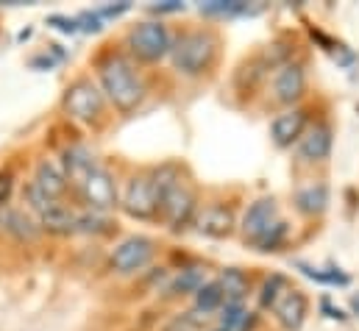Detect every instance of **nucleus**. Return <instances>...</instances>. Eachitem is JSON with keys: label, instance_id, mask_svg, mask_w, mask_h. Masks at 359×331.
<instances>
[{"label": "nucleus", "instance_id": "obj_26", "mask_svg": "<svg viewBox=\"0 0 359 331\" xmlns=\"http://www.w3.org/2000/svg\"><path fill=\"white\" fill-rule=\"evenodd\" d=\"M206 318L209 315H201L198 309H189V312H184V315H176L165 331H201L203 329V323H206Z\"/></svg>", "mask_w": 359, "mask_h": 331}, {"label": "nucleus", "instance_id": "obj_10", "mask_svg": "<svg viewBox=\"0 0 359 331\" xmlns=\"http://www.w3.org/2000/svg\"><path fill=\"white\" fill-rule=\"evenodd\" d=\"M276 223H278V220H276V201H273V198H262V201H257V203L245 212V217H243V231H245L248 240L257 243V240H262V237L268 234Z\"/></svg>", "mask_w": 359, "mask_h": 331}, {"label": "nucleus", "instance_id": "obj_15", "mask_svg": "<svg viewBox=\"0 0 359 331\" xmlns=\"http://www.w3.org/2000/svg\"><path fill=\"white\" fill-rule=\"evenodd\" d=\"M62 167H65V173H67V181H73L76 187H81L84 178L97 167V162H95L90 148H84V145H70V148L62 154Z\"/></svg>", "mask_w": 359, "mask_h": 331}, {"label": "nucleus", "instance_id": "obj_31", "mask_svg": "<svg viewBox=\"0 0 359 331\" xmlns=\"http://www.w3.org/2000/svg\"><path fill=\"white\" fill-rule=\"evenodd\" d=\"M11 189H14V175H11V173H3V170H0V209H3V206H8Z\"/></svg>", "mask_w": 359, "mask_h": 331}, {"label": "nucleus", "instance_id": "obj_9", "mask_svg": "<svg viewBox=\"0 0 359 331\" xmlns=\"http://www.w3.org/2000/svg\"><path fill=\"white\" fill-rule=\"evenodd\" d=\"M39 192H45L48 198L59 201L67 189V173L62 162H53V159H39L36 162V170H34V181H31Z\"/></svg>", "mask_w": 359, "mask_h": 331}, {"label": "nucleus", "instance_id": "obj_6", "mask_svg": "<svg viewBox=\"0 0 359 331\" xmlns=\"http://www.w3.org/2000/svg\"><path fill=\"white\" fill-rule=\"evenodd\" d=\"M65 109L73 120L92 123L100 117L103 112V92L90 81V79H79L67 86L65 92Z\"/></svg>", "mask_w": 359, "mask_h": 331}, {"label": "nucleus", "instance_id": "obj_23", "mask_svg": "<svg viewBox=\"0 0 359 331\" xmlns=\"http://www.w3.org/2000/svg\"><path fill=\"white\" fill-rule=\"evenodd\" d=\"M287 292V281H284V276H270L268 281L262 284V292H259V306H265V309H273L276 304H278V298Z\"/></svg>", "mask_w": 359, "mask_h": 331}, {"label": "nucleus", "instance_id": "obj_8", "mask_svg": "<svg viewBox=\"0 0 359 331\" xmlns=\"http://www.w3.org/2000/svg\"><path fill=\"white\" fill-rule=\"evenodd\" d=\"M87 206L92 212H109L114 203H117V187H114V178L109 175V170L103 167H95L90 175L84 178V184L79 187Z\"/></svg>", "mask_w": 359, "mask_h": 331}, {"label": "nucleus", "instance_id": "obj_25", "mask_svg": "<svg viewBox=\"0 0 359 331\" xmlns=\"http://www.w3.org/2000/svg\"><path fill=\"white\" fill-rule=\"evenodd\" d=\"M243 11H245V3H240V0H212V3L201 6V14H206V17H234Z\"/></svg>", "mask_w": 359, "mask_h": 331}, {"label": "nucleus", "instance_id": "obj_24", "mask_svg": "<svg viewBox=\"0 0 359 331\" xmlns=\"http://www.w3.org/2000/svg\"><path fill=\"white\" fill-rule=\"evenodd\" d=\"M240 326H245V309H243V304L226 301L223 309H220V329L217 331H237Z\"/></svg>", "mask_w": 359, "mask_h": 331}, {"label": "nucleus", "instance_id": "obj_17", "mask_svg": "<svg viewBox=\"0 0 359 331\" xmlns=\"http://www.w3.org/2000/svg\"><path fill=\"white\" fill-rule=\"evenodd\" d=\"M301 156L306 162H323L329 154H332V131L329 126H315L306 131V137H301V145H298Z\"/></svg>", "mask_w": 359, "mask_h": 331}, {"label": "nucleus", "instance_id": "obj_16", "mask_svg": "<svg viewBox=\"0 0 359 331\" xmlns=\"http://www.w3.org/2000/svg\"><path fill=\"white\" fill-rule=\"evenodd\" d=\"M234 229V215L226 206H209L198 215V231L206 237H229Z\"/></svg>", "mask_w": 359, "mask_h": 331}, {"label": "nucleus", "instance_id": "obj_22", "mask_svg": "<svg viewBox=\"0 0 359 331\" xmlns=\"http://www.w3.org/2000/svg\"><path fill=\"white\" fill-rule=\"evenodd\" d=\"M203 284H206L203 281V267H184L181 273H176V278L170 281L168 292L170 295H184V292H192L195 295Z\"/></svg>", "mask_w": 359, "mask_h": 331}, {"label": "nucleus", "instance_id": "obj_13", "mask_svg": "<svg viewBox=\"0 0 359 331\" xmlns=\"http://www.w3.org/2000/svg\"><path fill=\"white\" fill-rule=\"evenodd\" d=\"M306 89V76H304V67L301 65H284L278 73H276V81H273V92H276V100L278 103H295Z\"/></svg>", "mask_w": 359, "mask_h": 331}, {"label": "nucleus", "instance_id": "obj_33", "mask_svg": "<svg viewBox=\"0 0 359 331\" xmlns=\"http://www.w3.org/2000/svg\"><path fill=\"white\" fill-rule=\"evenodd\" d=\"M154 14H176V11H184V3L179 0H168V3H159V6H151Z\"/></svg>", "mask_w": 359, "mask_h": 331}, {"label": "nucleus", "instance_id": "obj_19", "mask_svg": "<svg viewBox=\"0 0 359 331\" xmlns=\"http://www.w3.org/2000/svg\"><path fill=\"white\" fill-rule=\"evenodd\" d=\"M217 284H220L226 301H231V304H243V298L248 295V276L243 270H237V267H226L220 273Z\"/></svg>", "mask_w": 359, "mask_h": 331}, {"label": "nucleus", "instance_id": "obj_2", "mask_svg": "<svg viewBox=\"0 0 359 331\" xmlns=\"http://www.w3.org/2000/svg\"><path fill=\"white\" fill-rule=\"evenodd\" d=\"M217 53V39L209 31H187L179 39H173L170 62L181 76H201L212 67Z\"/></svg>", "mask_w": 359, "mask_h": 331}, {"label": "nucleus", "instance_id": "obj_30", "mask_svg": "<svg viewBox=\"0 0 359 331\" xmlns=\"http://www.w3.org/2000/svg\"><path fill=\"white\" fill-rule=\"evenodd\" d=\"M48 22L50 25H56L62 34H76V31H81L79 28V20L76 17H65V14H53V17H48Z\"/></svg>", "mask_w": 359, "mask_h": 331}, {"label": "nucleus", "instance_id": "obj_29", "mask_svg": "<svg viewBox=\"0 0 359 331\" xmlns=\"http://www.w3.org/2000/svg\"><path fill=\"white\" fill-rule=\"evenodd\" d=\"M76 20H79V28L87 31V34H97L103 28V17L97 11H81Z\"/></svg>", "mask_w": 359, "mask_h": 331}, {"label": "nucleus", "instance_id": "obj_3", "mask_svg": "<svg viewBox=\"0 0 359 331\" xmlns=\"http://www.w3.org/2000/svg\"><path fill=\"white\" fill-rule=\"evenodd\" d=\"M154 178H156V184H159V195H162L159 212L165 215V220L170 223L173 231H181V229L192 220V212H195V195L189 192V187L181 184V178L176 175L173 167L159 170Z\"/></svg>", "mask_w": 359, "mask_h": 331}, {"label": "nucleus", "instance_id": "obj_12", "mask_svg": "<svg viewBox=\"0 0 359 331\" xmlns=\"http://www.w3.org/2000/svg\"><path fill=\"white\" fill-rule=\"evenodd\" d=\"M273 312H276V320H278L284 329L298 331L304 326V318H306V298H304V292L287 290V292L278 298V304L273 306Z\"/></svg>", "mask_w": 359, "mask_h": 331}, {"label": "nucleus", "instance_id": "obj_11", "mask_svg": "<svg viewBox=\"0 0 359 331\" xmlns=\"http://www.w3.org/2000/svg\"><path fill=\"white\" fill-rule=\"evenodd\" d=\"M304 128H306V112L304 109H290V112H284V114H278L273 120L270 134H273V142L278 148H287L295 140H301Z\"/></svg>", "mask_w": 359, "mask_h": 331}, {"label": "nucleus", "instance_id": "obj_20", "mask_svg": "<svg viewBox=\"0 0 359 331\" xmlns=\"http://www.w3.org/2000/svg\"><path fill=\"white\" fill-rule=\"evenodd\" d=\"M295 203H298V209H301L304 215L323 212L326 203H329V189H326L323 184H318V187H315V184H312V187H304V189H298Z\"/></svg>", "mask_w": 359, "mask_h": 331}, {"label": "nucleus", "instance_id": "obj_1", "mask_svg": "<svg viewBox=\"0 0 359 331\" xmlns=\"http://www.w3.org/2000/svg\"><path fill=\"white\" fill-rule=\"evenodd\" d=\"M97 81H100L103 95L120 112H134L142 103V97H145V81H142V76L120 53H109L106 59L97 62Z\"/></svg>", "mask_w": 359, "mask_h": 331}, {"label": "nucleus", "instance_id": "obj_7", "mask_svg": "<svg viewBox=\"0 0 359 331\" xmlns=\"http://www.w3.org/2000/svg\"><path fill=\"white\" fill-rule=\"evenodd\" d=\"M156 253V243L151 237H128L111 250V267L117 273H137L142 270Z\"/></svg>", "mask_w": 359, "mask_h": 331}, {"label": "nucleus", "instance_id": "obj_34", "mask_svg": "<svg viewBox=\"0 0 359 331\" xmlns=\"http://www.w3.org/2000/svg\"><path fill=\"white\" fill-rule=\"evenodd\" d=\"M351 306H354V312L359 315V295H354V298H351Z\"/></svg>", "mask_w": 359, "mask_h": 331}, {"label": "nucleus", "instance_id": "obj_27", "mask_svg": "<svg viewBox=\"0 0 359 331\" xmlns=\"http://www.w3.org/2000/svg\"><path fill=\"white\" fill-rule=\"evenodd\" d=\"M284 237H287V223H281V220H278V223L270 229L262 240H257V245H259L262 250H276L278 245H281V240H284Z\"/></svg>", "mask_w": 359, "mask_h": 331}, {"label": "nucleus", "instance_id": "obj_32", "mask_svg": "<svg viewBox=\"0 0 359 331\" xmlns=\"http://www.w3.org/2000/svg\"><path fill=\"white\" fill-rule=\"evenodd\" d=\"M128 8H131V3H117V6H103V8H95V11L106 20V17H120V14H126Z\"/></svg>", "mask_w": 359, "mask_h": 331}, {"label": "nucleus", "instance_id": "obj_28", "mask_svg": "<svg viewBox=\"0 0 359 331\" xmlns=\"http://www.w3.org/2000/svg\"><path fill=\"white\" fill-rule=\"evenodd\" d=\"M298 267L304 270V276H309L315 281H323V284H348V276H343V273H323V270L309 267V264H298Z\"/></svg>", "mask_w": 359, "mask_h": 331}, {"label": "nucleus", "instance_id": "obj_18", "mask_svg": "<svg viewBox=\"0 0 359 331\" xmlns=\"http://www.w3.org/2000/svg\"><path fill=\"white\" fill-rule=\"evenodd\" d=\"M39 226L53 234H73V231H79V215H73L67 206L56 203L45 215H39Z\"/></svg>", "mask_w": 359, "mask_h": 331}, {"label": "nucleus", "instance_id": "obj_14", "mask_svg": "<svg viewBox=\"0 0 359 331\" xmlns=\"http://www.w3.org/2000/svg\"><path fill=\"white\" fill-rule=\"evenodd\" d=\"M0 229L6 234H11L14 240H20V243H31V240L39 237V223H34L25 212L11 209V206L0 209Z\"/></svg>", "mask_w": 359, "mask_h": 331}, {"label": "nucleus", "instance_id": "obj_4", "mask_svg": "<svg viewBox=\"0 0 359 331\" xmlns=\"http://www.w3.org/2000/svg\"><path fill=\"white\" fill-rule=\"evenodd\" d=\"M128 45L142 62H159V59L170 56L173 36L162 20H145L128 34Z\"/></svg>", "mask_w": 359, "mask_h": 331}, {"label": "nucleus", "instance_id": "obj_21", "mask_svg": "<svg viewBox=\"0 0 359 331\" xmlns=\"http://www.w3.org/2000/svg\"><path fill=\"white\" fill-rule=\"evenodd\" d=\"M223 304H226V295H223V290H220L217 281H206V284L195 292V309H198L201 315H212V312L223 309Z\"/></svg>", "mask_w": 359, "mask_h": 331}, {"label": "nucleus", "instance_id": "obj_5", "mask_svg": "<svg viewBox=\"0 0 359 331\" xmlns=\"http://www.w3.org/2000/svg\"><path fill=\"white\" fill-rule=\"evenodd\" d=\"M159 184L154 175H134L123 195V209L137 220H151L159 215Z\"/></svg>", "mask_w": 359, "mask_h": 331}]
</instances>
